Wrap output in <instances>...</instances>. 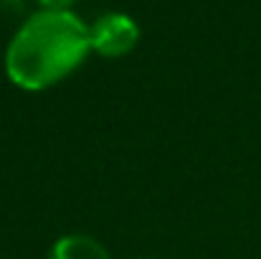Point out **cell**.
<instances>
[{
  "instance_id": "6",
  "label": "cell",
  "mask_w": 261,
  "mask_h": 259,
  "mask_svg": "<svg viewBox=\"0 0 261 259\" xmlns=\"http://www.w3.org/2000/svg\"><path fill=\"white\" fill-rule=\"evenodd\" d=\"M10 3H18V0H10Z\"/></svg>"
},
{
  "instance_id": "1",
  "label": "cell",
  "mask_w": 261,
  "mask_h": 259,
  "mask_svg": "<svg viewBox=\"0 0 261 259\" xmlns=\"http://www.w3.org/2000/svg\"><path fill=\"white\" fill-rule=\"evenodd\" d=\"M91 54L89 26L74 10H36L5 49V74L23 91H46L69 79Z\"/></svg>"
},
{
  "instance_id": "4",
  "label": "cell",
  "mask_w": 261,
  "mask_h": 259,
  "mask_svg": "<svg viewBox=\"0 0 261 259\" xmlns=\"http://www.w3.org/2000/svg\"><path fill=\"white\" fill-rule=\"evenodd\" d=\"M74 3L76 0H38V5L46 10H71Z\"/></svg>"
},
{
  "instance_id": "3",
  "label": "cell",
  "mask_w": 261,
  "mask_h": 259,
  "mask_svg": "<svg viewBox=\"0 0 261 259\" xmlns=\"http://www.w3.org/2000/svg\"><path fill=\"white\" fill-rule=\"evenodd\" d=\"M48 259H112V254L89 234H64L54 242Z\"/></svg>"
},
{
  "instance_id": "5",
  "label": "cell",
  "mask_w": 261,
  "mask_h": 259,
  "mask_svg": "<svg viewBox=\"0 0 261 259\" xmlns=\"http://www.w3.org/2000/svg\"><path fill=\"white\" fill-rule=\"evenodd\" d=\"M140 259H155V257H140Z\"/></svg>"
},
{
  "instance_id": "2",
  "label": "cell",
  "mask_w": 261,
  "mask_h": 259,
  "mask_svg": "<svg viewBox=\"0 0 261 259\" xmlns=\"http://www.w3.org/2000/svg\"><path fill=\"white\" fill-rule=\"evenodd\" d=\"M89 43L104 59H122L140 43V26L127 13H104L89 26Z\"/></svg>"
}]
</instances>
